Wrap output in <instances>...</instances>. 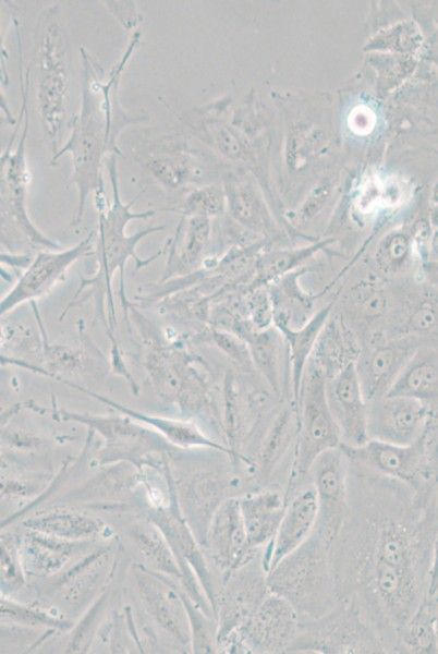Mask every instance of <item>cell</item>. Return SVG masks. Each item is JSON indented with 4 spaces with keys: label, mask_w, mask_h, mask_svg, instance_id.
Masks as SVG:
<instances>
[{
    "label": "cell",
    "mask_w": 438,
    "mask_h": 654,
    "mask_svg": "<svg viewBox=\"0 0 438 654\" xmlns=\"http://www.w3.org/2000/svg\"><path fill=\"white\" fill-rule=\"evenodd\" d=\"M349 461V509L332 550L338 593L396 653L400 630L427 596L438 507Z\"/></svg>",
    "instance_id": "6da1fadb"
},
{
    "label": "cell",
    "mask_w": 438,
    "mask_h": 654,
    "mask_svg": "<svg viewBox=\"0 0 438 654\" xmlns=\"http://www.w3.org/2000/svg\"><path fill=\"white\" fill-rule=\"evenodd\" d=\"M141 39V32L135 31L125 51L107 74L84 47L80 48V111L69 119V136L50 161L51 166H56L63 155H70L72 160L71 182L77 191V205L71 227L82 222L89 194L94 195L98 213L108 207L102 177L104 160L110 155H121L119 137L126 126L147 120L143 114L126 112L119 98L122 73Z\"/></svg>",
    "instance_id": "7a4b0ae2"
},
{
    "label": "cell",
    "mask_w": 438,
    "mask_h": 654,
    "mask_svg": "<svg viewBox=\"0 0 438 654\" xmlns=\"http://www.w3.org/2000/svg\"><path fill=\"white\" fill-rule=\"evenodd\" d=\"M117 155H110L106 159L109 180L111 183L112 201L108 207L98 213V228L96 230V263L97 269L89 278H81L80 286L69 303L78 299L72 307L82 304L89 296L95 299L96 318L105 326L106 334L111 342L110 356L122 355L120 344L115 336V308L112 293V278L117 269L120 271L119 296L127 330L131 332L130 308L133 304L129 301L124 286V267L129 258L134 261V272L148 266L157 257L167 252V244L150 257L142 258L136 253L137 244L147 235L160 232L167 228L151 226L141 229L134 234L127 235L125 229L134 219H147L154 217L155 210L132 211V206L138 198L136 196L129 203H123L120 196ZM71 307V308H72Z\"/></svg>",
    "instance_id": "3957f363"
},
{
    "label": "cell",
    "mask_w": 438,
    "mask_h": 654,
    "mask_svg": "<svg viewBox=\"0 0 438 654\" xmlns=\"http://www.w3.org/2000/svg\"><path fill=\"white\" fill-rule=\"evenodd\" d=\"M71 61L63 12L52 3L40 11L34 31L35 99L52 155L59 150L62 130L69 123Z\"/></svg>",
    "instance_id": "277c9868"
},
{
    "label": "cell",
    "mask_w": 438,
    "mask_h": 654,
    "mask_svg": "<svg viewBox=\"0 0 438 654\" xmlns=\"http://www.w3.org/2000/svg\"><path fill=\"white\" fill-rule=\"evenodd\" d=\"M334 543L315 530L268 572L270 592L290 602L301 620H313L339 602L332 550Z\"/></svg>",
    "instance_id": "5b68a950"
},
{
    "label": "cell",
    "mask_w": 438,
    "mask_h": 654,
    "mask_svg": "<svg viewBox=\"0 0 438 654\" xmlns=\"http://www.w3.org/2000/svg\"><path fill=\"white\" fill-rule=\"evenodd\" d=\"M130 313L143 339V365L157 395L184 407L211 408L212 384L204 361L181 346L163 342L151 323L133 306Z\"/></svg>",
    "instance_id": "8992f818"
},
{
    "label": "cell",
    "mask_w": 438,
    "mask_h": 654,
    "mask_svg": "<svg viewBox=\"0 0 438 654\" xmlns=\"http://www.w3.org/2000/svg\"><path fill=\"white\" fill-rule=\"evenodd\" d=\"M32 69L23 74L20 66V86L22 94V132L16 146L12 144L17 129L12 134L7 148L1 155V247L14 252L23 245L42 246L47 250H61L63 246L44 234L29 217L27 209V192L32 177L26 160V137L29 124L27 94L31 84Z\"/></svg>",
    "instance_id": "52a82bcc"
},
{
    "label": "cell",
    "mask_w": 438,
    "mask_h": 654,
    "mask_svg": "<svg viewBox=\"0 0 438 654\" xmlns=\"http://www.w3.org/2000/svg\"><path fill=\"white\" fill-rule=\"evenodd\" d=\"M326 383L325 375L309 360L300 393L297 440L285 486L288 500L311 483V470L316 459L341 446L340 432L327 402Z\"/></svg>",
    "instance_id": "ba28073f"
},
{
    "label": "cell",
    "mask_w": 438,
    "mask_h": 654,
    "mask_svg": "<svg viewBox=\"0 0 438 654\" xmlns=\"http://www.w3.org/2000/svg\"><path fill=\"white\" fill-rule=\"evenodd\" d=\"M288 653L360 654L387 651L355 605L340 600L321 617L301 620L297 637Z\"/></svg>",
    "instance_id": "9c48e42d"
},
{
    "label": "cell",
    "mask_w": 438,
    "mask_h": 654,
    "mask_svg": "<svg viewBox=\"0 0 438 654\" xmlns=\"http://www.w3.org/2000/svg\"><path fill=\"white\" fill-rule=\"evenodd\" d=\"M341 447L351 460L404 483L422 499L437 504L438 480L427 458L424 436L411 445L369 439L357 447Z\"/></svg>",
    "instance_id": "30bf717a"
},
{
    "label": "cell",
    "mask_w": 438,
    "mask_h": 654,
    "mask_svg": "<svg viewBox=\"0 0 438 654\" xmlns=\"http://www.w3.org/2000/svg\"><path fill=\"white\" fill-rule=\"evenodd\" d=\"M145 135L134 158L163 189L190 190L209 184L205 162L187 136L182 133Z\"/></svg>",
    "instance_id": "8fae6325"
},
{
    "label": "cell",
    "mask_w": 438,
    "mask_h": 654,
    "mask_svg": "<svg viewBox=\"0 0 438 654\" xmlns=\"http://www.w3.org/2000/svg\"><path fill=\"white\" fill-rule=\"evenodd\" d=\"M299 412V405L288 399L264 427L248 457L252 491L264 487L285 491L297 440Z\"/></svg>",
    "instance_id": "7c38bea8"
},
{
    "label": "cell",
    "mask_w": 438,
    "mask_h": 654,
    "mask_svg": "<svg viewBox=\"0 0 438 654\" xmlns=\"http://www.w3.org/2000/svg\"><path fill=\"white\" fill-rule=\"evenodd\" d=\"M95 243L96 230H92L73 246L38 252L13 287L1 298V318L17 306L36 301L51 292L65 278L72 265L94 254Z\"/></svg>",
    "instance_id": "4fadbf2b"
},
{
    "label": "cell",
    "mask_w": 438,
    "mask_h": 654,
    "mask_svg": "<svg viewBox=\"0 0 438 654\" xmlns=\"http://www.w3.org/2000/svg\"><path fill=\"white\" fill-rule=\"evenodd\" d=\"M350 461L337 447L321 453L311 470V483L318 499V517L315 531L334 543L349 509Z\"/></svg>",
    "instance_id": "5bb4252c"
},
{
    "label": "cell",
    "mask_w": 438,
    "mask_h": 654,
    "mask_svg": "<svg viewBox=\"0 0 438 654\" xmlns=\"http://www.w3.org/2000/svg\"><path fill=\"white\" fill-rule=\"evenodd\" d=\"M300 626L301 618L293 605L270 592L252 618L234 632L246 653L278 654L288 653Z\"/></svg>",
    "instance_id": "9a60e30c"
},
{
    "label": "cell",
    "mask_w": 438,
    "mask_h": 654,
    "mask_svg": "<svg viewBox=\"0 0 438 654\" xmlns=\"http://www.w3.org/2000/svg\"><path fill=\"white\" fill-rule=\"evenodd\" d=\"M430 414L428 404L419 400L385 395L368 401V438L411 445L424 436Z\"/></svg>",
    "instance_id": "2e32d148"
},
{
    "label": "cell",
    "mask_w": 438,
    "mask_h": 654,
    "mask_svg": "<svg viewBox=\"0 0 438 654\" xmlns=\"http://www.w3.org/2000/svg\"><path fill=\"white\" fill-rule=\"evenodd\" d=\"M270 593L263 549L229 573L220 611V637L241 629Z\"/></svg>",
    "instance_id": "e0dca14e"
},
{
    "label": "cell",
    "mask_w": 438,
    "mask_h": 654,
    "mask_svg": "<svg viewBox=\"0 0 438 654\" xmlns=\"http://www.w3.org/2000/svg\"><path fill=\"white\" fill-rule=\"evenodd\" d=\"M326 396L329 410L338 426L341 445L357 447L365 444L368 401L366 400L355 363H351L327 379Z\"/></svg>",
    "instance_id": "ac0fdd59"
},
{
    "label": "cell",
    "mask_w": 438,
    "mask_h": 654,
    "mask_svg": "<svg viewBox=\"0 0 438 654\" xmlns=\"http://www.w3.org/2000/svg\"><path fill=\"white\" fill-rule=\"evenodd\" d=\"M416 349L407 336H397L377 340L361 350L355 368L367 401L388 393Z\"/></svg>",
    "instance_id": "d6986e66"
},
{
    "label": "cell",
    "mask_w": 438,
    "mask_h": 654,
    "mask_svg": "<svg viewBox=\"0 0 438 654\" xmlns=\"http://www.w3.org/2000/svg\"><path fill=\"white\" fill-rule=\"evenodd\" d=\"M317 517V493L309 483L289 498L271 543L263 549V562L268 572L311 536Z\"/></svg>",
    "instance_id": "ffe728a7"
},
{
    "label": "cell",
    "mask_w": 438,
    "mask_h": 654,
    "mask_svg": "<svg viewBox=\"0 0 438 654\" xmlns=\"http://www.w3.org/2000/svg\"><path fill=\"white\" fill-rule=\"evenodd\" d=\"M210 548L216 564L229 573L251 560L260 549L247 538L239 498L224 500L210 526Z\"/></svg>",
    "instance_id": "44dd1931"
},
{
    "label": "cell",
    "mask_w": 438,
    "mask_h": 654,
    "mask_svg": "<svg viewBox=\"0 0 438 654\" xmlns=\"http://www.w3.org/2000/svg\"><path fill=\"white\" fill-rule=\"evenodd\" d=\"M239 504L250 544L256 549H265L284 513L285 491L279 487L253 489L239 497Z\"/></svg>",
    "instance_id": "7402d4cb"
},
{
    "label": "cell",
    "mask_w": 438,
    "mask_h": 654,
    "mask_svg": "<svg viewBox=\"0 0 438 654\" xmlns=\"http://www.w3.org/2000/svg\"><path fill=\"white\" fill-rule=\"evenodd\" d=\"M211 231L210 218L181 217L174 237L166 242L168 259L160 282L193 272L203 263Z\"/></svg>",
    "instance_id": "603a6c76"
},
{
    "label": "cell",
    "mask_w": 438,
    "mask_h": 654,
    "mask_svg": "<svg viewBox=\"0 0 438 654\" xmlns=\"http://www.w3.org/2000/svg\"><path fill=\"white\" fill-rule=\"evenodd\" d=\"M305 272L306 268L302 267L267 286L276 328L297 329L315 315V302L324 292L313 294L303 289L300 279Z\"/></svg>",
    "instance_id": "cb8c5ba5"
},
{
    "label": "cell",
    "mask_w": 438,
    "mask_h": 654,
    "mask_svg": "<svg viewBox=\"0 0 438 654\" xmlns=\"http://www.w3.org/2000/svg\"><path fill=\"white\" fill-rule=\"evenodd\" d=\"M360 352L354 334L344 319L332 311L319 334L309 360L329 379L349 364L355 363Z\"/></svg>",
    "instance_id": "d4e9b609"
},
{
    "label": "cell",
    "mask_w": 438,
    "mask_h": 654,
    "mask_svg": "<svg viewBox=\"0 0 438 654\" xmlns=\"http://www.w3.org/2000/svg\"><path fill=\"white\" fill-rule=\"evenodd\" d=\"M334 303L336 299L318 310L304 326L297 329L277 328L285 343L291 397L297 405L307 363L319 334L333 311Z\"/></svg>",
    "instance_id": "484cf974"
},
{
    "label": "cell",
    "mask_w": 438,
    "mask_h": 654,
    "mask_svg": "<svg viewBox=\"0 0 438 654\" xmlns=\"http://www.w3.org/2000/svg\"><path fill=\"white\" fill-rule=\"evenodd\" d=\"M59 382L69 385L77 390L85 392L93 398L106 403L107 405L112 407L117 411L125 414L129 417H132L135 421L146 423L153 426L155 429L163 434L170 441L175 443L182 446H204L210 447L212 449L220 450L224 453L232 456L233 458L239 459V455L234 452L230 447L218 444L207 436L203 434V432L193 423L184 422V421H175L163 419L160 416H155L150 414H146L133 409H130L123 404H120L105 396L93 392L88 389H85L74 383L68 382L61 378Z\"/></svg>",
    "instance_id": "4316f807"
},
{
    "label": "cell",
    "mask_w": 438,
    "mask_h": 654,
    "mask_svg": "<svg viewBox=\"0 0 438 654\" xmlns=\"http://www.w3.org/2000/svg\"><path fill=\"white\" fill-rule=\"evenodd\" d=\"M387 395L413 398L428 405L437 402L438 351L417 347Z\"/></svg>",
    "instance_id": "83f0119b"
},
{
    "label": "cell",
    "mask_w": 438,
    "mask_h": 654,
    "mask_svg": "<svg viewBox=\"0 0 438 654\" xmlns=\"http://www.w3.org/2000/svg\"><path fill=\"white\" fill-rule=\"evenodd\" d=\"M222 181L232 219L253 232H267L271 227L270 216L253 182L235 171L226 173Z\"/></svg>",
    "instance_id": "f1b7e54d"
},
{
    "label": "cell",
    "mask_w": 438,
    "mask_h": 654,
    "mask_svg": "<svg viewBox=\"0 0 438 654\" xmlns=\"http://www.w3.org/2000/svg\"><path fill=\"white\" fill-rule=\"evenodd\" d=\"M253 365L263 375L276 396H282L289 383L283 371L284 359L288 360L285 343L280 331L272 326L266 330H256L245 341ZM289 366V365H288ZM290 379V378H289ZM290 388V386H289ZM291 391V390H290Z\"/></svg>",
    "instance_id": "f546056e"
},
{
    "label": "cell",
    "mask_w": 438,
    "mask_h": 654,
    "mask_svg": "<svg viewBox=\"0 0 438 654\" xmlns=\"http://www.w3.org/2000/svg\"><path fill=\"white\" fill-rule=\"evenodd\" d=\"M332 241V239H323L300 247L261 251L255 263L253 279L246 287L268 286L304 267L305 262L326 250Z\"/></svg>",
    "instance_id": "4dcf8cb0"
},
{
    "label": "cell",
    "mask_w": 438,
    "mask_h": 654,
    "mask_svg": "<svg viewBox=\"0 0 438 654\" xmlns=\"http://www.w3.org/2000/svg\"><path fill=\"white\" fill-rule=\"evenodd\" d=\"M398 650L399 653H438L437 617L427 596L400 630Z\"/></svg>",
    "instance_id": "1f68e13d"
},
{
    "label": "cell",
    "mask_w": 438,
    "mask_h": 654,
    "mask_svg": "<svg viewBox=\"0 0 438 654\" xmlns=\"http://www.w3.org/2000/svg\"><path fill=\"white\" fill-rule=\"evenodd\" d=\"M31 305L41 338V355L45 363L44 376L58 379L62 375L78 372L84 364L83 352L80 349L51 342L47 337L36 301L31 302Z\"/></svg>",
    "instance_id": "d6a6232c"
},
{
    "label": "cell",
    "mask_w": 438,
    "mask_h": 654,
    "mask_svg": "<svg viewBox=\"0 0 438 654\" xmlns=\"http://www.w3.org/2000/svg\"><path fill=\"white\" fill-rule=\"evenodd\" d=\"M226 208L223 187L209 183L190 189L178 205L163 210L180 214L183 218L202 216L212 219L222 215Z\"/></svg>",
    "instance_id": "836d02e7"
},
{
    "label": "cell",
    "mask_w": 438,
    "mask_h": 654,
    "mask_svg": "<svg viewBox=\"0 0 438 654\" xmlns=\"http://www.w3.org/2000/svg\"><path fill=\"white\" fill-rule=\"evenodd\" d=\"M412 257V242L402 231H392L379 243L375 264L380 272L394 276L403 271Z\"/></svg>",
    "instance_id": "e575fe53"
},
{
    "label": "cell",
    "mask_w": 438,
    "mask_h": 654,
    "mask_svg": "<svg viewBox=\"0 0 438 654\" xmlns=\"http://www.w3.org/2000/svg\"><path fill=\"white\" fill-rule=\"evenodd\" d=\"M352 305L357 315L366 320L380 317L388 308V295L379 282H361L351 293Z\"/></svg>",
    "instance_id": "d590c367"
},
{
    "label": "cell",
    "mask_w": 438,
    "mask_h": 654,
    "mask_svg": "<svg viewBox=\"0 0 438 654\" xmlns=\"http://www.w3.org/2000/svg\"><path fill=\"white\" fill-rule=\"evenodd\" d=\"M244 305L246 316L256 330H266L275 326L273 307L267 286H245Z\"/></svg>",
    "instance_id": "8d00e7d4"
},
{
    "label": "cell",
    "mask_w": 438,
    "mask_h": 654,
    "mask_svg": "<svg viewBox=\"0 0 438 654\" xmlns=\"http://www.w3.org/2000/svg\"><path fill=\"white\" fill-rule=\"evenodd\" d=\"M438 330V298H423L409 312L403 334H425Z\"/></svg>",
    "instance_id": "74e56055"
},
{
    "label": "cell",
    "mask_w": 438,
    "mask_h": 654,
    "mask_svg": "<svg viewBox=\"0 0 438 654\" xmlns=\"http://www.w3.org/2000/svg\"><path fill=\"white\" fill-rule=\"evenodd\" d=\"M415 31L411 24H399L376 36L368 44V49L406 51L415 46Z\"/></svg>",
    "instance_id": "f35d334b"
},
{
    "label": "cell",
    "mask_w": 438,
    "mask_h": 654,
    "mask_svg": "<svg viewBox=\"0 0 438 654\" xmlns=\"http://www.w3.org/2000/svg\"><path fill=\"white\" fill-rule=\"evenodd\" d=\"M205 336L240 365L250 366L253 364L247 343L240 337L215 328H211Z\"/></svg>",
    "instance_id": "ab89813d"
},
{
    "label": "cell",
    "mask_w": 438,
    "mask_h": 654,
    "mask_svg": "<svg viewBox=\"0 0 438 654\" xmlns=\"http://www.w3.org/2000/svg\"><path fill=\"white\" fill-rule=\"evenodd\" d=\"M105 3L126 31L135 28L143 21L134 1H106Z\"/></svg>",
    "instance_id": "60d3db41"
},
{
    "label": "cell",
    "mask_w": 438,
    "mask_h": 654,
    "mask_svg": "<svg viewBox=\"0 0 438 654\" xmlns=\"http://www.w3.org/2000/svg\"><path fill=\"white\" fill-rule=\"evenodd\" d=\"M329 187L321 185L315 189L301 206L299 215L303 220L314 218L325 206L329 197Z\"/></svg>",
    "instance_id": "b9f144b4"
},
{
    "label": "cell",
    "mask_w": 438,
    "mask_h": 654,
    "mask_svg": "<svg viewBox=\"0 0 438 654\" xmlns=\"http://www.w3.org/2000/svg\"><path fill=\"white\" fill-rule=\"evenodd\" d=\"M438 592V529L436 531L433 546L430 565L428 571L427 597H433Z\"/></svg>",
    "instance_id": "7bdbcfd3"
},
{
    "label": "cell",
    "mask_w": 438,
    "mask_h": 654,
    "mask_svg": "<svg viewBox=\"0 0 438 654\" xmlns=\"http://www.w3.org/2000/svg\"><path fill=\"white\" fill-rule=\"evenodd\" d=\"M421 269L425 280L438 291V261H424Z\"/></svg>",
    "instance_id": "ee69618b"
},
{
    "label": "cell",
    "mask_w": 438,
    "mask_h": 654,
    "mask_svg": "<svg viewBox=\"0 0 438 654\" xmlns=\"http://www.w3.org/2000/svg\"><path fill=\"white\" fill-rule=\"evenodd\" d=\"M425 261H438V229L429 240L428 258Z\"/></svg>",
    "instance_id": "f6af8a7d"
},
{
    "label": "cell",
    "mask_w": 438,
    "mask_h": 654,
    "mask_svg": "<svg viewBox=\"0 0 438 654\" xmlns=\"http://www.w3.org/2000/svg\"><path fill=\"white\" fill-rule=\"evenodd\" d=\"M429 598V597H428ZM434 605L436 617H437V629H438V592L429 598Z\"/></svg>",
    "instance_id": "bcb514c9"
},
{
    "label": "cell",
    "mask_w": 438,
    "mask_h": 654,
    "mask_svg": "<svg viewBox=\"0 0 438 654\" xmlns=\"http://www.w3.org/2000/svg\"><path fill=\"white\" fill-rule=\"evenodd\" d=\"M430 220L431 223L438 228V209L431 214Z\"/></svg>",
    "instance_id": "7dc6e473"
},
{
    "label": "cell",
    "mask_w": 438,
    "mask_h": 654,
    "mask_svg": "<svg viewBox=\"0 0 438 654\" xmlns=\"http://www.w3.org/2000/svg\"><path fill=\"white\" fill-rule=\"evenodd\" d=\"M435 203L438 204V185L435 187L434 190V196H433Z\"/></svg>",
    "instance_id": "c3c4849f"
}]
</instances>
